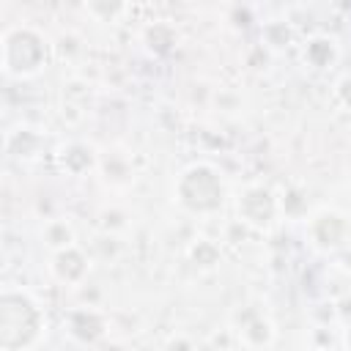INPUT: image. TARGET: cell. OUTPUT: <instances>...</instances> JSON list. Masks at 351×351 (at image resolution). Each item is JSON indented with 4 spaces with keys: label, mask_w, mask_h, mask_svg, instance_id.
<instances>
[{
    "label": "cell",
    "mask_w": 351,
    "mask_h": 351,
    "mask_svg": "<svg viewBox=\"0 0 351 351\" xmlns=\"http://www.w3.org/2000/svg\"><path fill=\"white\" fill-rule=\"evenodd\" d=\"M36 332V310L22 296H3L0 302V340L5 348L27 343Z\"/></svg>",
    "instance_id": "cell-1"
},
{
    "label": "cell",
    "mask_w": 351,
    "mask_h": 351,
    "mask_svg": "<svg viewBox=\"0 0 351 351\" xmlns=\"http://www.w3.org/2000/svg\"><path fill=\"white\" fill-rule=\"evenodd\" d=\"M181 195H184V200L192 206V208H214L217 203H219V184H217V178L208 173V170H192L186 178H184V184H181Z\"/></svg>",
    "instance_id": "cell-2"
},
{
    "label": "cell",
    "mask_w": 351,
    "mask_h": 351,
    "mask_svg": "<svg viewBox=\"0 0 351 351\" xmlns=\"http://www.w3.org/2000/svg\"><path fill=\"white\" fill-rule=\"evenodd\" d=\"M41 58V44L30 33H16L8 44V60L14 69H33Z\"/></svg>",
    "instance_id": "cell-3"
}]
</instances>
